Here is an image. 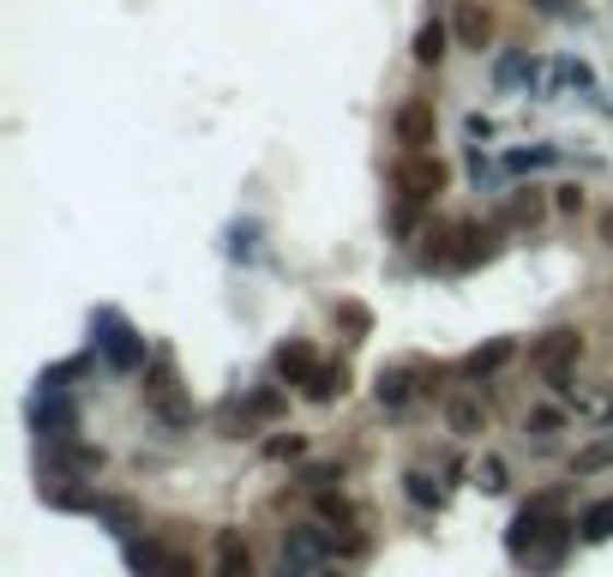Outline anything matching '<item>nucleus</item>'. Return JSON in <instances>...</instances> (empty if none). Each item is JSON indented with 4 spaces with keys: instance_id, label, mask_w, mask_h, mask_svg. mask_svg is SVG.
Returning a JSON list of instances; mask_svg holds the SVG:
<instances>
[{
    "instance_id": "nucleus-1",
    "label": "nucleus",
    "mask_w": 613,
    "mask_h": 577,
    "mask_svg": "<svg viewBox=\"0 0 613 577\" xmlns=\"http://www.w3.org/2000/svg\"><path fill=\"white\" fill-rule=\"evenodd\" d=\"M553 505H559V499L547 493V499H535V505H529V511L511 523V553H517V560H535V553H553V547L565 541V523L553 517Z\"/></svg>"
},
{
    "instance_id": "nucleus-2",
    "label": "nucleus",
    "mask_w": 613,
    "mask_h": 577,
    "mask_svg": "<svg viewBox=\"0 0 613 577\" xmlns=\"http://www.w3.org/2000/svg\"><path fill=\"white\" fill-rule=\"evenodd\" d=\"M391 180H397V199H403V204H433L445 192V180H451V168H445L433 151H415V156L397 163Z\"/></svg>"
},
{
    "instance_id": "nucleus-3",
    "label": "nucleus",
    "mask_w": 613,
    "mask_h": 577,
    "mask_svg": "<svg viewBox=\"0 0 613 577\" xmlns=\"http://www.w3.org/2000/svg\"><path fill=\"white\" fill-rule=\"evenodd\" d=\"M391 132H397V144H403V156L433 151V132H439V115H433V103H427V96H409V103L397 108Z\"/></svg>"
},
{
    "instance_id": "nucleus-4",
    "label": "nucleus",
    "mask_w": 613,
    "mask_h": 577,
    "mask_svg": "<svg viewBox=\"0 0 613 577\" xmlns=\"http://www.w3.org/2000/svg\"><path fill=\"white\" fill-rule=\"evenodd\" d=\"M577 355H583V337H577V331H547L535 349H529V361H535V373L547 385H565V373H571Z\"/></svg>"
},
{
    "instance_id": "nucleus-5",
    "label": "nucleus",
    "mask_w": 613,
    "mask_h": 577,
    "mask_svg": "<svg viewBox=\"0 0 613 577\" xmlns=\"http://www.w3.org/2000/svg\"><path fill=\"white\" fill-rule=\"evenodd\" d=\"M144 403H151L163 421H175V427H180V421H192V403L180 397V379H175L168 361H156V367L144 373Z\"/></svg>"
},
{
    "instance_id": "nucleus-6",
    "label": "nucleus",
    "mask_w": 613,
    "mask_h": 577,
    "mask_svg": "<svg viewBox=\"0 0 613 577\" xmlns=\"http://www.w3.org/2000/svg\"><path fill=\"white\" fill-rule=\"evenodd\" d=\"M451 31H457V43H463V48H487L493 43V12L481 7V0H457Z\"/></svg>"
},
{
    "instance_id": "nucleus-7",
    "label": "nucleus",
    "mask_w": 613,
    "mask_h": 577,
    "mask_svg": "<svg viewBox=\"0 0 613 577\" xmlns=\"http://www.w3.org/2000/svg\"><path fill=\"white\" fill-rule=\"evenodd\" d=\"M216 577H252V553H247V541H240L235 529L216 535Z\"/></svg>"
},
{
    "instance_id": "nucleus-8",
    "label": "nucleus",
    "mask_w": 613,
    "mask_h": 577,
    "mask_svg": "<svg viewBox=\"0 0 613 577\" xmlns=\"http://www.w3.org/2000/svg\"><path fill=\"white\" fill-rule=\"evenodd\" d=\"M271 367L283 373L288 385H307L313 373H319V361H313V349H307V343H300V337H295V343H283V349H276V361H271Z\"/></svg>"
},
{
    "instance_id": "nucleus-9",
    "label": "nucleus",
    "mask_w": 613,
    "mask_h": 577,
    "mask_svg": "<svg viewBox=\"0 0 613 577\" xmlns=\"http://www.w3.org/2000/svg\"><path fill=\"white\" fill-rule=\"evenodd\" d=\"M445 421H451V433H481V421H487V409H481V397H469V391H457L451 403H445Z\"/></svg>"
},
{
    "instance_id": "nucleus-10",
    "label": "nucleus",
    "mask_w": 613,
    "mask_h": 577,
    "mask_svg": "<svg viewBox=\"0 0 613 577\" xmlns=\"http://www.w3.org/2000/svg\"><path fill=\"white\" fill-rule=\"evenodd\" d=\"M511 355H517V343H511V337H493L487 349H475V355L463 361V373H469V379H481V373H499Z\"/></svg>"
},
{
    "instance_id": "nucleus-11",
    "label": "nucleus",
    "mask_w": 613,
    "mask_h": 577,
    "mask_svg": "<svg viewBox=\"0 0 613 577\" xmlns=\"http://www.w3.org/2000/svg\"><path fill=\"white\" fill-rule=\"evenodd\" d=\"M343 391H349V373L343 367H319L307 385H300V397H307V403H331V397H343Z\"/></svg>"
},
{
    "instance_id": "nucleus-12",
    "label": "nucleus",
    "mask_w": 613,
    "mask_h": 577,
    "mask_svg": "<svg viewBox=\"0 0 613 577\" xmlns=\"http://www.w3.org/2000/svg\"><path fill=\"white\" fill-rule=\"evenodd\" d=\"M577 529H583V541H608V535H613V493H608V499H596V505H589V511H583V523H577Z\"/></svg>"
},
{
    "instance_id": "nucleus-13",
    "label": "nucleus",
    "mask_w": 613,
    "mask_h": 577,
    "mask_svg": "<svg viewBox=\"0 0 613 577\" xmlns=\"http://www.w3.org/2000/svg\"><path fill=\"white\" fill-rule=\"evenodd\" d=\"M415 60H421V67H433V60H445V24H421V31H415Z\"/></svg>"
},
{
    "instance_id": "nucleus-14",
    "label": "nucleus",
    "mask_w": 613,
    "mask_h": 577,
    "mask_svg": "<svg viewBox=\"0 0 613 577\" xmlns=\"http://www.w3.org/2000/svg\"><path fill=\"white\" fill-rule=\"evenodd\" d=\"M60 463H67V469H84V475H96V469H103V451H96V445H67V451H60Z\"/></svg>"
},
{
    "instance_id": "nucleus-15",
    "label": "nucleus",
    "mask_w": 613,
    "mask_h": 577,
    "mask_svg": "<svg viewBox=\"0 0 613 577\" xmlns=\"http://www.w3.org/2000/svg\"><path fill=\"white\" fill-rule=\"evenodd\" d=\"M409 397V373H379V403H403Z\"/></svg>"
},
{
    "instance_id": "nucleus-16",
    "label": "nucleus",
    "mask_w": 613,
    "mask_h": 577,
    "mask_svg": "<svg viewBox=\"0 0 613 577\" xmlns=\"http://www.w3.org/2000/svg\"><path fill=\"white\" fill-rule=\"evenodd\" d=\"M511 216H517V223H535V216H541V199H535V187H529L523 199L511 204Z\"/></svg>"
},
{
    "instance_id": "nucleus-17",
    "label": "nucleus",
    "mask_w": 613,
    "mask_h": 577,
    "mask_svg": "<svg viewBox=\"0 0 613 577\" xmlns=\"http://www.w3.org/2000/svg\"><path fill=\"white\" fill-rule=\"evenodd\" d=\"M163 577H199V565L180 560V553H168V560H163Z\"/></svg>"
},
{
    "instance_id": "nucleus-18",
    "label": "nucleus",
    "mask_w": 613,
    "mask_h": 577,
    "mask_svg": "<svg viewBox=\"0 0 613 577\" xmlns=\"http://www.w3.org/2000/svg\"><path fill=\"white\" fill-rule=\"evenodd\" d=\"M559 211H583V192H577V187H559Z\"/></svg>"
},
{
    "instance_id": "nucleus-19",
    "label": "nucleus",
    "mask_w": 613,
    "mask_h": 577,
    "mask_svg": "<svg viewBox=\"0 0 613 577\" xmlns=\"http://www.w3.org/2000/svg\"><path fill=\"white\" fill-rule=\"evenodd\" d=\"M481 475H487V481H481V487H487V493H499V487H505V469H499V463H487V469H481Z\"/></svg>"
},
{
    "instance_id": "nucleus-20",
    "label": "nucleus",
    "mask_w": 613,
    "mask_h": 577,
    "mask_svg": "<svg viewBox=\"0 0 613 577\" xmlns=\"http://www.w3.org/2000/svg\"><path fill=\"white\" fill-rule=\"evenodd\" d=\"M601 240L613 247V211H601Z\"/></svg>"
}]
</instances>
